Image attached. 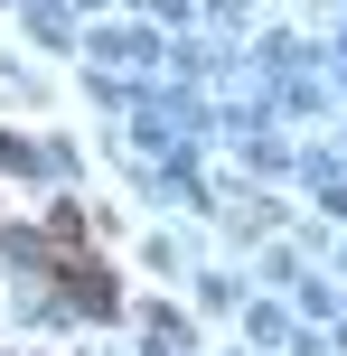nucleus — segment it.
Returning a JSON list of instances; mask_svg holds the SVG:
<instances>
[{
    "instance_id": "obj_1",
    "label": "nucleus",
    "mask_w": 347,
    "mask_h": 356,
    "mask_svg": "<svg viewBox=\"0 0 347 356\" xmlns=\"http://www.w3.org/2000/svg\"><path fill=\"white\" fill-rule=\"evenodd\" d=\"M38 253L66 272V300H75V309H94V319H113V309H122V282H113L104 253H85V216H75V207H56V216H47Z\"/></svg>"
}]
</instances>
